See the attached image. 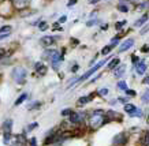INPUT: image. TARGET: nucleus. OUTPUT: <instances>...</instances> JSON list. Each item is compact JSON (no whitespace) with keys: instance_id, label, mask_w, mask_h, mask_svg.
<instances>
[{"instance_id":"obj_36","label":"nucleus","mask_w":149,"mask_h":146,"mask_svg":"<svg viewBox=\"0 0 149 146\" xmlns=\"http://www.w3.org/2000/svg\"><path fill=\"white\" fill-rule=\"evenodd\" d=\"M126 94L129 97H134V96H136V91H134V90H129V89H127V90H126Z\"/></svg>"},{"instance_id":"obj_3","label":"nucleus","mask_w":149,"mask_h":146,"mask_svg":"<svg viewBox=\"0 0 149 146\" xmlns=\"http://www.w3.org/2000/svg\"><path fill=\"white\" fill-rule=\"evenodd\" d=\"M105 62H107V60H104V62H100V63H97L95 66V67H93V69H91L89 70V71H88V73H85L84 74V75H82L81 78H78V82H82V81H86V79H88V78L89 77H92V75H93V74L96 73V71H97V70L100 69V67H101V66H104V63H105Z\"/></svg>"},{"instance_id":"obj_13","label":"nucleus","mask_w":149,"mask_h":146,"mask_svg":"<svg viewBox=\"0 0 149 146\" xmlns=\"http://www.w3.org/2000/svg\"><path fill=\"white\" fill-rule=\"evenodd\" d=\"M36 70H37V73L40 74V75H45L47 71H48V69H47V66H44V64L41 63V62L36 63Z\"/></svg>"},{"instance_id":"obj_47","label":"nucleus","mask_w":149,"mask_h":146,"mask_svg":"<svg viewBox=\"0 0 149 146\" xmlns=\"http://www.w3.org/2000/svg\"><path fill=\"white\" fill-rule=\"evenodd\" d=\"M66 19H67V18H66V17H62V18L59 19V23H63V22H66Z\"/></svg>"},{"instance_id":"obj_20","label":"nucleus","mask_w":149,"mask_h":146,"mask_svg":"<svg viewBox=\"0 0 149 146\" xmlns=\"http://www.w3.org/2000/svg\"><path fill=\"white\" fill-rule=\"evenodd\" d=\"M119 62H120V60L118 59V57L112 59V60H111V63L108 64V69H109V70H112V69H115V67H118V66H119Z\"/></svg>"},{"instance_id":"obj_27","label":"nucleus","mask_w":149,"mask_h":146,"mask_svg":"<svg viewBox=\"0 0 149 146\" xmlns=\"http://www.w3.org/2000/svg\"><path fill=\"white\" fill-rule=\"evenodd\" d=\"M118 10H119L120 12H127V11H129V7H127L126 4H119L118 6Z\"/></svg>"},{"instance_id":"obj_52","label":"nucleus","mask_w":149,"mask_h":146,"mask_svg":"<svg viewBox=\"0 0 149 146\" xmlns=\"http://www.w3.org/2000/svg\"><path fill=\"white\" fill-rule=\"evenodd\" d=\"M148 122H149V116H148Z\"/></svg>"},{"instance_id":"obj_8","label":"nucleus","mask_w":149,"mask_h":146,"mask_svg":"<svg viewBox=\"0 0 149 146\" xmlns=\"http://www.w3.org/2000/svg\"><path fill=\"white\" fill-rule=\"evenodd\" d=\"M133 45H134V40H133V38H127L126 41H125L122 45H120V48H119V52H126V51L130 49Z\"/></svg>"},{"instance_id":"obj_6","label":"nucleus","mask_w":149,"mask_h":146,"mask_svg":"<svg viewBox=\"0 0 149 146\" xmlns=\"http://www.w3.org/2000/svg\"><path fill=\"white\" fill-rule=\"evenodd\" d=\"M84 118L85 115L84 113H79V112H72L70 115V123H74V124H79L84 122Z\"/></svg>"},{"instance_id":"obj_29","label":"nucleus","mask_w":149,"mask_h":146,"mask_svg":"<svg viewBox=\"0 0 149 146\" xmlns=\"http://www.w3.org/2000/svg\"><path fill=\"white\" fill-rule=\"evenodd\" d=\"M142 101L144 102H149V90L145 91L144 94H142Z\"/></svg>"},{"instance_id":"obj_23","label":"nucleus","mask_w":149,"mask_h":146,"mask_svg":"<svg viewBox=\"0 0 149 146\" xmlns=\"http://www.w3.org/2000/svg\"><path fill=\"white\" fill-rule=\"evenodd\" d=\"M112 48H113V46H111V45L104 46V48H103V51H101V55H104V56H105V55H108L109 52H111V49H112Z\"/></svg>"},{"instance_id":"obj_46","label":"nucleus","mask_w":149,"mask_h":146,"mask_svg":"<svg viewBox=\"0 0 149 146\" xmlns=\"http://www.w3.org/2000/svg\"><path fill=\"white\" fill-rule=\"evenodd\" d=\"M119 101H120V102H123V104H127V98H125V97H120V98H119Z\"/></svg>"},{"instance_id":"obj_22","label":"nucleus","mask_w":149,"mask_h":146,"mask_svg":"<svg viewBox=\"0 0 149 146\" xmlns=\"http://www.w3.org/2000/svg\"><path fill=\"white\" fill-rule=\"evenodd\" d=\"M3 141H4V143H10V141H11V132H4L3 134Z\"/></svg>"},{"instance_id":"obj_34","label":"nucleus","mask_w":149,"mask_h":146,"mask_svg":"<svg viewBox=\"0 0 149 146\" xmlns=\"http://www.w3.org/2000/svg\"><path fill=\"white\" fill-rule=\"evenodd\" d=\"M131 60H133V64H134V66H137V64L140 63V59H138V56H136V55L131 56Z\"/></svg>"},{"instance_id":"obj_39","label":"nucleus","mask_w":149,"mask_h":146,"mask_svg":"<svg viewBox=\"0 0 149 146\" xmlns=\"http://www.w3.org/2000/svg\"><path fill=\"white\" fill-rule=\"evenodd\" d=\"M6 56V49H3V48H0V59H3Z\"/></svg>"},{"instance_id":"obj_45","label":"nucleus","mask_w":149,"mask_h":146,"mask_svg":"<svg viewBox=\"0 0 149 146\" xmlns=\"http://www.w3.org/2000/svg\"><path fill=\"white\" fill-rule=\"evenodd\" d=\"M75 3H77V0H70V1H68V7H71V6H74L75 4Z\"/></svg>"},{"instance_id":"obj_30","label":"nucleus","mask_w":149,"mask_h":146,"mask_svg":"<svg viewBox=\"0 0 149 146\" xmlns=\"http://www.w3.org/2000/svg\"><path fill=\"white\" fill-rule=\"evenodd\" d=\"M47 28H48L47 22H40L38 23V29H40V30H47Z\"/></svg>"},{"instance_id":"obj_24","label":"nucleus","mask_w":149,"mask_h":146,"mask_svg":"<svg viewBox=\"0 0 149 146\" xmlns=\"http://www.w3.org/2000/svg\"><path fill=\"white\" fill-rule=\"evenodd\" d=\"M119 40H120V37H119V36L113 37L112 40H111V44H109V45H111V46H116L118 44H119Z\"/></svg>"},{"instance_id":"obj_18","label":"nucleus","mask_w":149,"mask_h":146,"mask_svg":"<svg viewBox=\"0 0 149 146\" xmlns=\"http://www.w3.org/2000/svg\"><path fill=\"white\" fill-rule=\"evenodd\" d=\"M136 109H137L136 105H133V104H125V111H126L129 115H131Z\"/></svg>"},{"instance_id":"obj_32","label":"nucleus","mask_w":149,"mask_h":146,"mask_svg":"<svg viewBox=\"0 0 149 146\" xmlns=\"http://www.w3.org/2000/svg\"><path fill=\"white\" fill-rule=\"evenodd\" d=\"M125 25H126V21H120V22H118L116 25H115V28H116L118 30H119V29H122L123 26H125Z\"/></svg>"},{"instance_id":"obj_2","label":"nucleus","mask_w":149,"mask_h":146,"mask_svg":"<svg viewBox=\"0 0 149 146\" xmlns=\"http://www.w3.org/2000/svg\"><path fill=\"white\" fill-rule=\"evenodd\" d=\"M26 75H27V71L23 67H15L13 70V79L17 83H19V85H23L26 82Z\"/></svg>"},{"instance_id":"obj_4","label":"nucleus","mask_w":149,"mask_h":146,"mask_svg":"<svg viewBox=\"0 0 149 146\" xmlns=\"http://www.w3.org/2000/svg\"><path fill=\"white\" fill-rule=\"evenodd\" d=\"M126 142H127L126 132H119V134H116V135L113 137V139H112V143L115 146H123Z\"/></svg>"},{"instance_id":"obj_21","label":"nucleus","mask_w":149,"mask_h":146,"mask_svg":"<svg viewBox=\"0 0 149 146\" xmlns=\"http://www.w3.org/2000/svg\"><path fill=\"white\" fill-rule=\"evenodd\" d=\"M141 142H142V146H148L149 145V130L144 134V137H142Z\"/></svg>"},{"instance_id":"obj_28","label":"nucleus","mask_w":149,"mask_h":146,"mask_svg":"<svg viewBox=\"0 0 149 146\" xmlns=\"http://www.w3.org/2000/svg\"><path fill=\"white\" fill-rule=\"evenodd\" d=\"M40 105H41V102H38V101H36V102H33L32 105H30V107H29V108H27V109H36V108H40Z\"/></svg>"},{"instance_id":"obj_44","label":"nucleus","mask_w":149,"mask_h":146,"mask_svg":"<svg viewBox=\"0 0 149 146\" xmlns=\"http://www.w3.org/2000/svg\"><path fill=\"white\" fill-rule=\"evenodd\" d=\"M72 45H78V40L77 38H71V41H70Z\"/></svg>"},{"instance_id":"obj_35","label":"nucleus","mask_w":149,"mask_h":146,"mask_svg":"<svg viewBox=\"0 0 149 146\" xmlns=\"http://www.w3.org/2000/svg\"><path fill=\"white\" fill-rule=\"evenodd\" d=\"M37 126H38V123H32V124H29V126H27L26 130H27V131H32V130H34Z\"/></svg>"},{"instance_id":"obj_42","label":"nucleus","mask_w":149,"mask_h":146,"mask_svg":"<svg viewBox=\"0 0 149 146\" xmlns=\"http://www.w3.org/2000/svg\"><path fill=\"white\" fill-rule=\"evenodd\" d=\"M142 83H144V85H149V75H148V77H145V78H144Z\"/></svg>"},{"instance_id":"obj_31","label":"nucleus","mask_w":149,"mask_h":146,"mask_svg":"<svg viewBox=\"0 0 149 146\" xmlns=\"http://www.w3.org/2000/svg\"><path fill=\"white\" fill-rule=\"evenodd\" d=\"M71 113H72V111L70 109V108H67V109L62 111V116H70Z\"/></svg>"},{"instance_id":"obj_15","label":"nucleus","mask_w":149,"mask_h":146,"mask_svg":"<svg viewBox=\"0 0 149 146\" xmlns=\"http://www.w3.org/2000/svg\"><path fill=\"white\" fill-rule=\"evenodd\" d=\"M3 128H4V132H11V128H13V120H11V119H7L4 123H3Z\"/></svg>"},{"instance_id":"obj_49","label":"nucleus","mask_w":149,"mask_h":146,"mask_svg":"<svg viewBox=\"0 0 149 146\" xmlns=\"http://www.w3.org/2000/svg\"><path fill=\"white\" fill-rule=\"evenodd\" d=\"M77 70H78V66H74V67H72V73H75Z\"/></svg>"},{"instance_id":"obj_11","label":"nucleus","mask_w":149,"mask_h":146,"mask_svg":"<svg viewBox=\"0 0 149 146\" xmlns=\"http://www.w3.org/2000/svg\"><path fill=\"white\" fill-rule=\"evenodd\" d=\"M146 69H148V67H146V64H145L144 62H140V63L136 66V71L138 75H144V74L146 73Z\"/></svg>"},{"instance_id":"obj_40","label":"nucleus","mask_w":149,"mask_h":146,"mask_svg":"<svg viewBox=\"0 0 149 146\" xmlns=\"http://www.w3.org/2000/svg\"><path fill=\"white\" fill-rule=\"evenodd\" d=\"M146 32H149V25H146V26H145V28L141 30V34H145Z\"/></svg>"},{"instance_id":"obj_51","label":"nucleus","mask_w":149,"mask_h":146,"mask_svg":"<svg viewBox=\"0 0 149 146\" xmlns=\"http://www.w3.org/2000/svg\"><path fill=\"white\" fill-rule=\"evenodd\" d=\"M22 146H27V145H26V143H23V145H22Z\"/></svg>"},{"instance_id":"obj_12","label":"nucleus","mask_w":149,"mask_h":146,"mask_svg":"<svg viewBox=\"0 0 149 146\" xmlns=\"http://www.w3.org/2000/svg\"><path fill=\"white\" fill-rule=\"evenodd\" d=\"M10 33H11V26H3V28H0V40L8 37Z\"/></svg>"},{"instance_id":"obj_5","label":"nucleus","mask_w":149,"mask_h":146,"mask_svg":"<svg viewBox=\"0 0 149 146\" xmlns=\"http://www.w3.org/2000/svg\"><path fill=\"white\" fill-rule=\"evenodd\" d=\"M62 60H63V56L60 55L59 52H56V53H55V56L51 59V66H52V69H54L55 71H58V70H59L60 64H62Z\"/></svg>"},{"instance_id":"obj_37","label":"nucleus","mask_w":149,"mask_h":146,"mask_svg":"<svg viewBox=\"0 0 149 146\" xmlns=\"http://www.w3.org/2000/svg\"><path fill=\"white\" fill-rule=\"evenodd\" d=\"M29 143H30V146H37V141H36V138H30V141H29Z\"/></svg>"},{"instance_id":"obj_48","label":"nucleus","mask_w":149,"mask_h":146,"mask_svg":"<svg viewBox=\"0 0 149 146\" xmlns=\"http://www.w3.org/2000/svg\"><path fill=\"white\" fill-rule=\"evenodd\" d=\"M107 29H108V25H103L101 26V30H107Z\"/></svg>"},{"instance_id":"obj_7","label":"nucleus","mask_w":149,"mask_h":146,"mask_svg":"<svg viewBox=\"0 0 149 146\" xmlns=\"http://www.w3.org/2000/svg\"><path fill=\"white\" fill-rule=\"evenodd\" d=\"M29 1L30 0H13V6L17 10H23L29 6Z\"/></svg>"},{"instance_id":"obj_9","label":"nucleus","mask_w":149,"mask_h":146,"mask_svg":"<svg viewBox=\"0 0 149 146\" xmlns=\"http://www.w3.org/2000/svg\"><path fill=\"white\" fill-rule=\"evenodd\" d=\"M93 98H95V94H93V93H92V94H89V96H84V97H81V98L77 101V105H78V107H82V105L91 102Z\"/></svg>"},{"instance_id":"obj_26","label":"nucleus","mask_w":149,"mask_h":146,"mask_svg":"<svg viewBox=\"0 0 149 146\" xmlns=\"http://www.w3.org/2000/svg\"><path fill=\"white\" fill-rule=\"evenodd\" d=\"M141 115H142V111H141L140 108H137V109L134 111V112H133V113H131L130 116H133V118H140Z\"/></svg>"},{"instance_id":"obj_33","label":"nucleus","mask_w":149,"mask_h":146,"mask_svg":"<svg viewBox=\"0 0 149 146\" xmlns=\"http://www.w3.org/2000/svg\"><path fill=\"white\" fill-rule=\"evenodd\" d=\"M99 94H100L101 97L107 96V94H108V89H100V90H99Z\"/></svg>"},{"instance_id":"obj_16","label":"nucleus","mask_w":149,"mask_h":146,"mask_svg":"<svg viewBox=\"0 0 149 146\" xmlns=\"http://www.w3.org/2000/svg\"><path fill=\"white\" fill-rule=\"evenodd\" d=\"M125 71H126V66H119L116 70H115V78H120L125 74Z\"/></svg>"},{"instance_id":"obj_17","label":"nucleus","mask_w":149,"mask_h":146,"mask_svg":"<svg viewBox=\"0 0 149 146\" xmlns=\"http://www.w3.org/2000/svg\"><path fill=\"white\" fill-rule=\"evenodd\" d=\"M148 18H149V15H148V14H144L140 19H138V21H137L136 23H134V26H136V28H140L141 25H144V23L148 21Z\"/></svg>"},{"instance_id":"obj_14","label":"nucleus","mask_w":149,"mask_h":146,"mask_svg":"<svg viewBox=\"0 0 149 146\" xmlns=\"http://www.w3.org/2000/svg\"><path fill=\"white\" fill-rule=\"evenodd\" d=\"M41 45H44V46H49V45H52L55 42V40H54V37H49V36H47V37H44V38H41Z\"/></svg>"},{"instance_id":"obj_50","label":"nucleus","mask_w":149,"mask_h":146,"mask_svg":"<svg viewBox=\"0 0 149 146\" xmlns=\"http://www.w3.org/2000/svg\"><path fill=\"white\" fill-rule=\"evenodd\" d=\"M97 1H100V0H91L92 4H95V3H97Z\"/></svg>"},{"instance_id":"obj_43","label":"nucleus","mask_w":149,"mask_h":146,"mask_svg":"<svg viewBox=\"0 0 149 146\" xmlns=\"http://www.w3.org/2000/svg\"><path fill=\"white\" fill-rule=\"evenodd\" d=\"M142 52H145V53H146V52H149V45H144V46H142Z\"/></svg>"},{"instance_id":"obj_41","label":"nucleus","mask_w":149,"mask_h":146,"mask_svg":"<svg viewBox=\"0 0 149 146\" xmlns=\"http://www.w3.org/2000/svg\"><path fill=\"white\" fill-rule=\"evenodd\" d=\"M54 29H55V30H62V28H60V26H59V22L54 23Z\"/></svg>"},{"instance_id":"obj_10","label":"nucleus","mask_w":149,"mask_h":146,"mask_svg":"<svg viewBox=\"0 0 149 146\" xmlns=\"http://www.w3.org/2000/svg\"><path fill=\"white\" fill-rule=\"evenodd\" d=\"M105 118H107V120H115V119H118V120H120V115L118 113V112H115V111H108V112H105Z\"/></svg>"},{"instance_id":"obj_1","label":"nucleus","mask_w":149,"mask_h":146,"mask_svg":"<svg viewBox=\"0 0 149 146\" xmlns=\"http://www.w3.org/2000/svg\"><path fill=\"white\" fill-rule=\"evenodd\" d=\"M108 120L105 118V113H104L103 109H96L92 112L91 118H89V124H91V127L93 130H97L103 126L104 123H107Z\"/></svg>"},{"instance_id":"obj_19","label":"nucleus","mask_w":149,"mask_h":146,"mask_svg":"<svg viewBox=\"0 0 149 146\" xmlns=\"http://www.w3.org/2000/svg\"><path fill=\"white\" fill-rule=\"evenodd\" d=\"M26 98H27V93H23V94H21V96L18 97V100L14 102V105H15V107H17V105H21Z\"/></svg>"},{"instance_id":"obj_25","label":"nucleus","mask_w":149,"mask_h":146,"mask_svg":"<svg viewBox=\"0 0 149 146\" xmlns=\"http://www.w3.org/2000/svg\"><path fill=\"white\" fill-rule=\"evenodd\" d=\"M118 87H119L120 90H125V91H126L127 90V83L125 82V81H120V82L118 83Z\"/></svg>"},{"instance_id":"obj_38","label":"nucleus","mask_w":149,"mask_h":146,"mask_svg":"<svg viewBox=\"0 0 149 146\" xmlns=\"http://www.w3.org/2000/svg\"><path fill=\"white\" fill-rule=\"evenodd\" d=\"M96 23H97V21H96V19H93V21H89V22L86 23V26H89V28H91V26L96 25Z\"/></svg>"}]
</instances>
